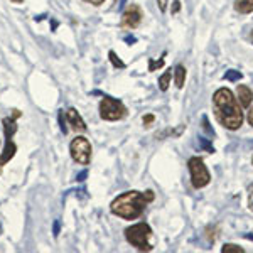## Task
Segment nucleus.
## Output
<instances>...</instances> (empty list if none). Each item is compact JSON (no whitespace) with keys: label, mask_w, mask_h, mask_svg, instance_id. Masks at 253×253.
Segmentation results:
<instances>
[{"label":"nucleus","mask_w":253,"mask_h":253,"mask_svg":"<svg viewBox=\"0 0 253 253\" xmlns=\"http://www.w3.org/2000/svg\"><path fill=\"white\" fill-rule=\"evenodd\" d=\"M236 96H238V101L243 108H248L253 101L252 89L248 86H245V84H238V88H236Z\"/></svg>","instance_id":"obj_9"},{"label":"nucleus","mask_w":253,"mask_h":253,"mask_svg":"<svg viewBox=\"0 0 253 253\" xmlns=\"http://www.w3.org/2000/svg\"><path fill=\"white\" fill-rule=\"evenodd\" d=\"M150 236L152 230L147 223H137L133 226L125 230V238L132 247H135L140 252H150L152 250V243H150Z\"/></svg>","instance_id":"obj_3"},{"label":"nucleus","mask_w":253,"mask_h":253,"mask_svg":"<svg viewBox=\"0 0 253 253\" xmlns=\"http://www.w3.org/2000/svg\"><path fill=\"white\" fill-rule=\"evenodd\" d=\"M66 118H68V124L71 125L73 130H76V132H86L88 126L84 124V120L81 118V115L78 112H76L75 108H69L66 112Z\"/></svg>","instance_id":"obj_8"},{"label":"nucleus","mask_w":253,"mask_h":253,"mask_svg":"<svg viewBox=\"0 0 253 253\" xmlns=\"http://www.w3.org/2000/svg\"><path fill=\"white\" fill-rule=\"evenodd\" d=\"M248 124L253 126V107L248 110Z\"/></svg>","instance_id":"obj_25"},{"label":"nucleus","mask_w":253,"mask_h":253,"mask_svg":"<svg viewBox=\"0 0 253 253\" xmlns=\"http://www.w3.org/2000/svg\"><path fill=\"white\" fill-rule=\"evenodd\" d=\"M154 201L152 191L138 193V191H128V193L120 194L110 205L112 213L122 219H137L138 216L144 214L145 206Z\"/></svg>","instance_id":"obj_2"},{"label":"nucleus","mask_w":253,"mask_h":253,"mask_svg":"<svg viewBox=\"0 0 253 253\" xmlns=\"http://www.w3.org/2000/svg\"><path fill=\"white\" fill-rule=\"evenodd\" d=\"M126 42H135V38H126Z\"/></svg>","instance_id":"obj_29"},{"label":"nucleus","mask_w":253,"mask_h":253,"mask_svg":"<svg viewBox=\"0 0 253 253\" xmlns=\"http://www.w3.org/2000/svg\"><path fill=\"white\" fill-rule=\"evenodd\" d=\"M248 206H250V211H253V184L248 186Z\"/></svg>","instance_id":"obj_19"},{"label":"nucleus","mask_w":253,"mask_h":253,"mask_svg":"<svg viewBox=\"0 0 253 253\" xmlns=\"http://www.w3.org/2000/svg\"><path fill=\"white\" fill-rule=\"evenodd\" d=\"M84 2H88V3H93V5H101V3H103L105 0H84Z\"/></svg>","instance_id":"obj_26"},{"label":"nucleus","mask_w":253,"mask_h":253,"mask_svg":"<svg viewBox=\"0 0 253 253\" xmlns=\"http://www.w3.org/2000/svg\"><path fill=\"white\" fill-rule=\"evenodd\" d=\"M125 115H126V108L120 100L105 96L103 100L100 101V117L103 118V120L115 122V120H122Z\"/></svg>","instance_id":"obj_4"},{"label":"nucleus","mask_w":253,"mask_h":253,"mask_svg":"<svg viewBox=\"0 0 253 253\" xmlns=\"http://www.w3.org/2000/svg\"><path fill=\"white\" fill-rule=\"evenodd\" d=\"M142 17H144V15H142L140 7L132 3V5L126 7V10L124 12V15H122L120 26L124 27V29H135V27L140 26Z\"/></svg>","instance_id":"obj_7"},{"label":"nucleus","mask_w":253,"mask_h":253,"mask_svg":"<svg viewBox=\"0 0 253 253\" xmlns=\"http://www.w3.org/2000/svg\"><path fill=\"white\" fill-rule=\"evenodd\" d=\"M157 5H159V9H161V12H166V9H167V0H157Z\"/></svg>","instance_id":"obj_23"},{"label":"nucleus","mask_w":253,"mask_h":253,"mask_svg":"<svg viewBox=\"0 0 253 253\" xmlns=\"http://www.w3.org/2000/svg\"><path fill=\"white\" fill-rule=\"evenodd\" d=\"M170 76H172V73L170 71H166L164 75L159 78V88L162 89V91H166L167 88H169V81H170Z\"/></svg>","instance_id":"obj_13"},{"label":"nucleus","mask_w":253,"mask_h":253,"mask_svg":"<svg viewBox=\"0 0 253 253\" xmlns=\"http://www.w3.org/2000/svg\"><path fill=\"white\" fill-rule=\"evenodd\" d=\"M164 66V59H159V61H154L150 59V66H149V71H156L157 68Z\"/></svg>","instance_id":"obj_17"},{"label":"nucleus","mask_w":253,"mask_h":253,"mask_svg":"<svg viewBox=\"0 0 253 253\" xmlns=\"http://www.w3.org/2000/svg\"><path fill=\"white\" fill-rule=\"evenodd\" d=\"M252 39H253V34H252Z\"/></svg>","instance_id":"obj_31"},{"label":"nucleus","mask_w":253,"mask_h":253,"mask_svg":"<svg viewBox=\"0 0 253 253\" xmlns=\"http://www.w3.org/2000/svg\"><path fill=\"white\" fill-rule=\"evenodd\" d=\"M174 81H175V86H177V88L184 86V81H186V68L184 66H177V68H175Z\"/></svg>","instance_id":"obj_12"},{"label":"nucleus","mask_w":253,"mask_h":253,"mask_svg":"<svg viewBox=\"0 0 253 253\" xmlns=\"http://www.w3.org/2000/svg\"><path fill=\"white\" fill-rule=\"evenodd\" d=\"M187 166H189L191 181H193V186L196 187V189H201V187L210 184L211 175H210V172H208L205 162H203L201 159H199V157H191L189 162H187Z\"/></svg>","instance_id":"obj_5"},{"label":"nucleus","mask_w":253,"mask_h":253,"mask_svg":"<svg viewBox=\"0 0 253 253\" xmlns=\"http://www.w3.org/2000/svg\"><path fill=\"white\" fill-rule=\"evenodd\" d=\"M59 235V221H54V236Z\"/></svg>","instance_id":"obj_27"},{"label":"nucleus","mask_w":253,"mask_h":253,"mask_svg":"<svg viewBox=\"0 0 253 253\" xmlns=\"http://www.w3.org/2000/svg\"><path fill=\"white\" fill-rule=\"evenodd\" d=\"M12 2H15V3H22L24 0H12Z\"/></svg>","instance_id":"obj_30"},{"label":"nucleus","mask_w":253,"mask_h":253,"mask_svg":"<svg viewBox=\"0 0 253 253\" xmlns=\"http://www.w3.org/2000/svg\"><path fill=\"white\" fill-rule=\"evenodd\" d=\"M203 126H205V130L208 132V135L214 137V132H213V128L210 126V122H208V118H206V117H203Z\"/></svg>","instance_id":"obj_18"},{"label":"nucleus","mask_w":253,"mask_h":253,"mask_svg":"<svg viewBox=\"0 0 253 253\" xmlns=\"http://www.w3.org/2000/svg\"><path fill=\"white\" fill-rule=\"evenodd\" d=\"M224 78H226L228 81H238V80H242V73L235 71V69H231V71H226Z\"/></svg>","instance_id":"obj_16"},{"label":"nucleus","mask_w":253,"mask_h":253,"mask_svg":"<svg viewBox=\"0 0 253 253\" xmlns=\"http://www.w3.org/2000/svg\"><path fill=\"white\" fill-rule=\"evenodd\" d=\"M86 170H83V172H81L80 175H78V181H84V177H86Z\"/></svg>","instance_id":"obj_28"},{"label":"nucleus","mask_w":253,"mask_h":253,"mask_svg":"<svg viewBox=\"0 0 253 253\" xmlns=\"http://www.w3.org/2000/svg\"><path fill=\"white\" fill-rule=\"evenodd\" d=\"M179 9H181V2H179V0H175V2H174V7H172V14H175V12H179Z\"/></svg>","instance_id":"obj_24"},{"label":"nucleus","mask_w":253,"mask_h":253,"mask_svg":"<svg viewBox=\"0 0 253 253\" xmlns=\"http://www.w3.org/2000/svg\"><path fill=\"white\" fill-rule=\"evenodd\" d=\"M69 152L75 162L81 166H88L91 161V144L86 137H76L69 145Z\"/></svg>","instance_id":"obj_6"},{"label":"nucleus","mask_w":253,"mask_h":253,"mask_svg":"<svg viewBox=\"0 0 253 253\" xmlns=\"http://www.w3.org/2000/svg\"><path fill=\"white\" fill-rule=\"evenodd\" d=\"M15 150H17V147L12 142V138H5V145H3L2 156H0V166L7 164V162L15 156Z\"/></svg>","instance_id":"obj_10"},{"label":"nucleus","mask_w":253,"mask_h":253,"mask_svg":"<svg viewBox=\"0 0 253 253\" xmlns=\"http://www.w3.org/2000/svg\"><path fill=\"white\" fill-rule=\"evenodd\" d=\"M213 108L218 122L228 130H238L243 124V112L238 98L228 88H219L213 96Z\"/></svg>","instance_id":"obj_1"},{"label":"nucleus","mask_w":253,"mask_h":253,"mask_svg":"<svg viewBox=\"0 0 253 253\" xmlns=\"http://www.w3.org/2000/svg\"><path fill=\"white\" fill-rule=\"evenodd\" d=\"M108 56H110V61H112V64H113L115 68H120V69H124V68H125V63L115 54V51H110V52H108Z\"/></svg>","instance_id":"obj_14"},{"label":"nucleus","mask_w":253,"mask_h":253,"mask_svg":"<svg viewBox=\"0 0 253 253\" xmlns=\"http://www.w3.org/2000/svg\"><path fill=\"white\" fill-rule=\"evenodd\" d=\"M154 120H156V117H154V115H145V117H144V125H145V126H149Z\"/></svg>","instance_id":"obj_22"},{"label":"nucleus","mask_w":253,"mask_h":253,"mask_svg":"<svg viewBox=\"0 0 253 253\" xmlns=\"http://www.w3.org/2000/svg\"><path fill=\"white\" fill-rule=\"evenodd\" d=\"M59 124H61V132H63L64 135H66V133H68V126L64 125V120H63V110L59 112Z\"/></svg>","instance_id":"obj_20"},{"label":"nucleus","mask_w":253,"mask_h":253,"mask_svg":"<svg viewBox=\"0 0 253 253\" xmlns=\"http://www.w3.org/2000/svg\"><path fill=\"white\" fill-rule=\"evenodd\" d=\"M223 253H243L245 250L242 247H238V245H224L221 248Z\"/></svg>","instance_id":"obj_15"},{"label":"nucleus","mask_w":253,"mask_h":253,"mask_svg":"<svg viewBox=\"0 0 253 253\" xmlns=\"http://www.w3.org/2000/svg\"><path fill=\"white\" fill-rule=\"evenodd\" d=\"M235 9L240 14H250L253 12V0H235Z\"/></svg>","instance_id":"obj_11"},{"label":"nucleus","mask_w":253,"mask_h":253,"mask_svg":"<svg viewBox=\"0 0 253 253\" xmlns=\"http://www.w3.org/2000/svg\"><path fill=\"white\" fill-rule=\"evenodd\" d=\"M199 140H201V145L205 147V149L208 150V152H214V149H213V147L210 145V142H208L206 138H199Z\"/></svg>","instance_id":"obj_21"}]
</instances>
